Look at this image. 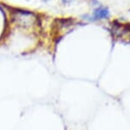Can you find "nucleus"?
<instances>
[{"mask_svg": "<svg viewBox=\"0 0 130 130\" xmlns=\"http://www.w3.org/2000/svg\"><path fill=\"white\" fill-rule=\"evenodd\" d=\"M110 17V11L105 7H99L94 9L93 13V18L94 20H103L108 19Z\"/></svg>", "mask_w": 130, "mask_h": 130, "instance_id": "1", "label": "nucleus"}, {"mask_svg": "<svg viewBox=\"0 0 130 130\" xmlns=\"http://www.w3.org/2000/svg\"><path fill=\"white\" fill-rule=\"evenodd\" d=\"M43 2H48V1H50V0H43Z\"/></svg>", "mask_w": 130, "mask_h": 130, "instance_id": "3", "label": "nucleus"}, {"mask_svg": "<svg viewBox=\"0 0 130 130\" xmlns=\"http://www.w3.org/2000/svg\"><path fill=\"white\" fill-rule=\"evenodd\" d=\"M61 1H62V3L64 4H71L72 3H73L75 0H61Z\"/></svg>", "mask_w": 130, "mask_h": 130, "instance_id": "2", "label": "nucleus"}]
</instances>
